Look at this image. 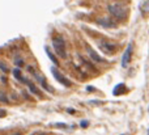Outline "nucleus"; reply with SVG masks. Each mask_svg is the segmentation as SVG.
<instances>
[{"instance_id":"nucleus-1","label":"nucleus","mask_w":149,"mask_h":135,"mask_svg":"<svg viewBox=\"0 0 149 135\" xmlns=\"http://www.w3.org/2000/svg\"><path fill=\"white\" fill-rule=\"evenodd\" d=\"M110 15L113 16L115 20L118 21H124L128 16V9H127L126 5L119 4V3H115V4H110L107 7Z\"/></svg>"},{"instance_id":"nucleus-2","label":"nucleus","mask_w":149,"mask_h":135,"mask_svg":"<svg viewBox=\"0 0 149 135\" xmlns=\"http://www.w3.org/2000/svg\"><path fill=\"white\" fill-rule=\"evenodd\" d=\"M52 47L54 51L59 58L65 59L67 58V47H65V41L62 36H55L52 37Z\"/></svg>"},{"instance_id":"nucleus-3","label":"nucleus","mask_w":149,"mask_h":135,"mask_svg":"<svg viewBox=\"0 0 149 135\" xmlns=\"http://www.w3.org/2000/svg\"><path fill=\"white\" fill-rule=\"evenodd\" d=\"M98 46H100V49L102 50L105 54H107V55L114 54V52L116 51V49H118V46H116L115 43H113V42H109V41H105V39H101V41H98Z\"/></svg>"},{"instance_id":"nucleus-4","label":"nucleus","mask_w":149,"mask_h":135,"mask_svg":"<svg viewBox=\"0 0 149 135\" xmlns=\"http://www.w3.org/2000/svg\"><path fill=\"white\" fill-rule=\"evenodd\" d=\"M50 71H51V73L54 75V78L56 79V81H59L62 85H64V87H71L72 85V83H71L70 80H68L67 78H65L64 75H63L62 72H60L59 70H58L55 66H52V67H50Z\"/></svg>"},{"instance_id":"nucleus-5","label":"nucleus","mask_w":149,"mask_h":135,"mask_svg":"<svg viewBox=\"0 0 149 135\" xmlns=\"http://www.w3.org/2000/svg\"><path fill=\"white\" fill-rule=\"evenodd\" d=\"M95 22H97L100 26L109 28V29L115 28V26H116V22L110 17V16H102V17H98L97 20H95Z\"/></svg>"},{"instance_id":"nucleus-6","label":"nucleus","mask_w":149,"mask_h":135,"mask_svg":"<svg viewBox=\"0 0 149 135\" xmlns=\"http://www.w3.org/2000/svg\"><path fill=\"white\" fill-rule=\"evenodd\" d=\"M31 75H33L34 78H36V80L38 81V83H39V85H41L42 88L45 89V91H47V92H52V88H51V87H49V84L46 83V79H45L43 76H42V75H39L38 72H36V71H34V72L31 73Z\"/></svg>"},{"instance_id":"nucleus-7","label":"nucleus","mask_w":149,"mask_h":135,"mask_svg":"<svg viewBox=\"0 0 149 135\" xmlns=\"http://www.w3.org/2000/svg\"><path fill=\"white\" fill-rule=\"evenodd\" d=\"M131 55H132V43H130L128 46H127L126 51H124L123 58H122V67L126 68L127 66H128L130 60H131Z\"/></svg>"},{"instance_id":"nucleus-8","label":"nucleus","mask_w":149,"mask_h":135,"mask_svg":"<svg viewBox=\"0 0 149 135\" xmlns=\"http://www.w3.org/2000/svg\"><path fill=\"white\" fill-rule=\"evenodd\" d=\"M24 84H26V85L29 87V91H30L33 94H36V96H39V97L42 96V94H41V91H39V89L37 88V85L33 83V81L28 80V79L25 78V81H24Z\"/></svg>"},{"instance_id":"nucleus-9","label":"nucleus","mask_w":149,"mask_h":135,"mask_svg":"<svg viewBox=\"0 0 149 135\" xmlns=\"http://www.w3.org/2000/svg\"><path fill=\"white\" fill-rule=\"evenodd\" d=\"M86 52H88V55L90 57V59L94 60V62H97V63H102V62H105V59H102V58H101L100 55H98L93 49H90V47H86Z\"/></svg>"},{"instance_id":"nucleus-10","label":"nucleus","mask_w":149,"mask_h":135,"mask_svg":"<svg viewBox=\"0 0 149 135\" xmlns=\"http://www.w3.org/2000/svg\"><path fill=\"white\" fill-rule=\"evenodd\" d=\"M124 88H126V85H124V84H118V85L114 88L113 94H114V96H119L120 93H123V92H124Z\"/></svg>"},{"instance_id":"nucleus-11","label":"nucleus","mask_w":149,"mask_h":135,"mask_svg":"<svg viewBox=\"0 0 149 135\" xmlns=\"http://www.w3.org/2000/svg\"><path fill=\"white\" fill-rule=\"evenodd\" d=\"M45 51H46V54H47V55H49V58H50V59H51V62H52V63H54V64H55V66H58V64H59V60H58V59H56V58H55V57H54V54H52V52H51V51H50V49H49V47H47V46H46V47H45Z\"/></svg>"},{"instance_id":"nucleus-12","label":"nucleus","mask_w":149,"mask_h":135,"mask_svg":"<svg viewBox=\"0 0 149 135\" xmlns=\"http://www.w3.org/2000/svg\"><path fill=\"white\" fill-rule=\"evenodd\" d=\"M13 75H15V78L17 79L18 81H21V83H24V81H25V78L22 76V73H21L20 68H15V70H13Z\"/></svg>"},{"instance_id":"nucleus-13","label":"nucleus","mask_w":149,"mask_h":135,"mask_svg":"<svg viewBox=\"0 0 149 135\" xmlns=\"http://www.w3.org/2000/svg\"><path fill=\"white\" fill-rule=\"evenodd\" d=\"M0 70H1L4 73H8V71H9V68H8V66L5 64L4 62H0Z\"/></svg>"},{"instance_id":"nucleus-14","label":"nucleus","mask_w":149,"mask_h":135,"mask_svg":"<svg viewBox=\"0 0 149 135\" xmlns=\"http://www.w3.org/2000/svg\"><path fill=\"white\" fill-rule=\"evenodd\" d=\"M15 64L17 66L18 68L22 67V66H24V60L21 59V58H18V57H17V58H15Z\"/></svg>"},{"instance_id":"nucleus-15","label":"nucleus","mask_w":149,"mask_h":135,"mask_svg":"<svg viewBox=\"0 0 149 135\" xmlns=\"http://www.w3.org/2000/svg\"><path fill=\"white\" fill-rule=\"evenodd\" d=\"M0 101L1 102H8V97L5 96L3 92H0Z\"/></svg>"},{"instance_id":"nucleus-16","label":"nucleus","mask_w":149,"mask_h":135,"mask_svg":"<svg viewBox=\"0 0 149 135\" xmlns=\"http://www.w3.org/2000/svg\"><path fill=\"white\" fill-rule=\"evenodd\" d=\"M88 125H89V122H88V121H82V122L80 123V126H81V127H88Z\"/></svg>"},{"instance_id":"nucleus-17","label":"nucleus","mask_w":149,"mask_h":135,"mask_svg":"<svg viewBox=\"0 0 149 135\" xmlns=\"http://www.w3.org/2000/svg\"><path fill=\"white\" fill-rule=\"evenodd\" d=\"M5 115H7V112H5L4 109H0V118L5 117Z\"/></svg>"},{"instance_id":"nucleus-18","label":"nucleus","mask_w":149,"mask_h":135,"mask_svg":"<svg viewBox=\"0 0 149 135\" xmlns=\"http://www.w3.org/2000/svg\"><path fill=\"white\" fill-rule=\"evenodd\" d=\"M88 91H89V92H93V91H94V88H93V87H88Z\"/></svg>"},{"instance_id":"nucleus-19","label":"nucleus","mask_w":149,"mask_h":135,"mask_svg":"<svg viewBox=\"0 0 149 135\" xmlns=\"http://www.w3.org/2000/svg\"><path fill=\"white\" fill-rule=\"evenodd\" d=\"M67 112L68 113H74V110L73 109H67Z\"/></svg>"},{"instance_id":"nucleus-20","label":"nucleus","mask_w":149,"mask_h":135,"mask_svg":"<svg viewBox=\"0 0 149 135\" xmlns=\"http://www.w3.org/2000/svg\"><path fill=\"white\" fill-rule=\"evenodd\" d=\"M12 135H20V133H15V134H12Z\"/></svg>"},{"instance_id":"nucleus-21","label":"nucleus","mask_w":149,"mask_h":135,"mask_svg":"<svg viewBox=\"0 0 149 135\" xmlns=\"http://www.w3.org/2000/svg\"><path fill=\"white\" fill-rule=\"evenodd\" d=\"M30 135H37V133H33V134H30Z\"/></svg>"},{"instance_id":"nucleus-22","label":"nucleus","mask_w":149,"mask_h":135,"mask_svg":"<svg viewBox=\"0 0 149 135\" xmlns=\"http://www.w3.org/2000/svg\"><path fill=\"white\" fill-rule=\"evenodd\" d=\"M148 135H149V131H148Z\"/></svg>"}]
</instances>
